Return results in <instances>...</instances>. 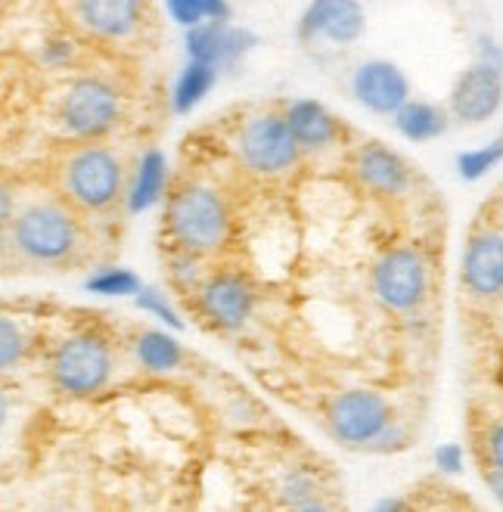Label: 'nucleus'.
Wrapping results in <instances>:
<instances>
[{
  "mask_svg": "<svg viewBox=\"0 0 503 512\" xmlns=\"http://www.w3.org/2000/svg\"><path fill=\"white\" fill-rule=\"evenodd\" d=\"M168 227L187 252H215L227 236V212L218 193L187 187L168 208Z\"/></svg>",
  "mask_w": 503,
  "mask_h": 512,
  "instance_id": "f257e3e1",
  "label": "nucleus"
},
{
  "mask_svg": "<svg viewBox=\"0 0 503 512\" xmlns=\"http://www.w3.org/2000/svg\"><path fill=\"white\" fill-rule=\"evenodd\" d=\"M112 357L109 348L94 336H72L59 345L53 357V376L63 391L72 395H94L109 379Z\"/></svg>",
  "mask_w": 503,
  "mask_h": 512,
  "instance_id": "f03ea898",
  "label": "nucleus"
},
{
  "mask_svg": "<svg viewBox=\"0 0 503 512\" xmlns=\"http://www.w3.org/2000/svg\"><path fill=\"white\" fill-rule=\"evenodd\" d=\"M16 246L35 261H56L72 252L75 224L56 205H32L16 221Z\"/></svg>",
  "mask_w": 503,
  "mask_h": 512,
  "instance_id": "7ed1b4c3",
  "label": "nucleus"
},
{
  "mask_svg": "<svg viewBox=\"0 0 503 512\" xmlns=\"http://www.w3.org/2000/svg\"><path fill=\"white\" fill-rule=\"evenodd\" d=\"M373 289L379 301L392 311L417 308L426 295V264L417 252H389L373 270Z\"/></svg>",
  "mask_w": 503,
  "mask_h": 512,
  "instance_id": "20e7f679",
  "label": "nucleus"
},
{
  "mask_svg": "<svg viewBox=\"0 0 503 512\" xmlns=\"http://www.w3.org/2000/svg\"><path fill=\"white\" fill-rule=\"evenodd\" d=\"M295 149L299 143H295L286 118L277 115L252 118L240 137V156L258 174H277L289 168L295 162Z\"/></svg>",
  "mask_w": 503,
  "mask_h": 512,
  "instance_id": "39448f33",
  "label": "nucleus"
},
{
  "mask_svg": "<svg viewBox=\"0 0 503 512\" xmlns=\"http://www.w3.org/2000/svg\"><path fill=\"white\" fill-rule=\"evenodd\" d=\"M330 426L345 444H370L389 426V404L376 391H345L330 407Z\"/></svg>",
  "mask_w": 503,
  "mask_h": 512,
  "instance_id": "423d86ee",
  "label": "nucleus"
},
{
  "mask_svg": "<svg viewBox=\"0 0 503 512\" xmlns=\"http://www.w3.org/2000/svg\"><path fill=\"white\" fill-rule=\"evenodd\" d=\"M122 184V168L106 149H81L66 168V187L84 208H103L115 199Z\"/></svg>",
  "mask_w": 503,
  "mask_h": 512,
  "instance_id": "0eeeda50",
  "label": "nucleus"
},
{
  "mask_svg": "<svg viewBox=\"0 0 503 512\" xmlns=\"http://www.w3.org/2000/svg\"><path fill=\"white\" fill-rule=\"evenodd\" d=\"M367 28V16L358 0H311L299 19V38H327L339 47L354 44Z\"/></svg>",
  "mask_w": 503,
  "mask_h": 512,
  "instance_id": "6e6552de",
  "label": "nucleus"
},
{
  "mask_svg": "<svg viewBox=\"0 0 503 512\" xmlns=\"http://www.w3.org/2000/svg\"><path fill=\"white\" fill-rule=\"evenodd\" d=\"M118 118V97L103 81H78L63 100V122L78 137H97Z\"/></svg>",
  "mask_w": 503,
  "mask_h": 512,
  "instance_id": "1a4fd4ad",
  "label": "nucleus"
},
{
  "mask_svg": "<svg viewBox=\"0 0 503 512\" xmlns=\"http://www.w3.org/2000/svg\"><path fill=\"white\" fill-rule=\"evenodd\" d=\"M503 103V72L488 63L469 66L451 90V109L460 122L479 125L491 118Z\"/></svg>",
  "mask_w": 503,
  "mask_h": 512,
  "instance_id": "9d476101",
  "label": "nucleus"
},
{
  "mask_svg": "<svg viewBox=\"0 0 503 512\" xmlns=\"http://www.w3.org/2000/svg\"><path fill=\"white\" fill-rule=\"evenodd\" d=\"M351 90L367 109L379 115H395L410 100V84L404 72L389 59H367L351 75Z\"/></svg>",
  "mask_w": 503,
  "mask_h": 512,
  "instance_id": "9b49d317",
  "label": "nucleus"
},
{
  "mask_svg": "<svg viewBox=\"0 0 503 512\" xmlns=\"http://www.w3.org/2000/svg\"><path fill=\"white\" fill-rule=\"evenodd\" d=\"M463 286L479 298H491L503 292V236L500 233H482L466 246Z\"/></svg>",
  "mask_w": 503,
  "mask_h": 512,
  "instance_id": "f8f14e48",
  "label": "nucleus"
},
{
  "mask_svg": "<svg viewBox=\"0 0 503 512\" xmlns=\"http://www.w3.org/2000/svg\"><path fill=\"white\" fill-rule=\"evenodd\" d=\"M255 44V35L243 32V28H233L227 22H202L196 28H187V53L190 59L209 66H224L233 63L236 56L246 53Z\"/></svg>",
  "mask_w": 503,
  "mask_h": 512,
  "instance_id": "ddd939ff",
  "label": "nucleus"
},
{
  "mask_svg": "<svg viewBox=\"0 0 503 512\" xmlns=\"http://www.w3.org/2000/svg\"><path fill=\"white\" fill-rule=\"evenodd\" d=\"M252 289L240 277H215L202 289V308L221 326H243L252 314Z\"/></svg>",
  "mask_w": 503,
  "mask_h": 512,
  "instance_id": "4468645a",
  "label": "nucleus"
},
{
  "mask_svg": "<svg viewBox=\"0 0 503 512\" xmlns=\"http://www.w3.org/2000/svg\"><path fill=\"white\" fill-rule=\"evenodd\" d=\"M78 16L103 38H125L137 25V0H78Z\"/></svg>",
  "mask_w": 503,
  "mask_h": 512,
  "instance_id": "2eb2a0df",
  "label": "nucleus"
},
{
  "mask_svg": "<svg viewBox=\"0 0 503 512\" xmlns=\"http://www.w3.org/2000/svg\"><path fill=\"white\" fill-rule=\"evenodd\" d=\"M358 177L376 193H401L407 187V165L386 146H367L358 156Z\"/></svg>",
  "mask_w": 503,
  "mask_h": 512,
  "instance_id": "dca6fc26",
  "label": "nucleus"
},
{
  "mask_svg": "<svg viewBox=\"0 0 503 512\" xmlns=\"http://www.w3.org/2000/svg\"><path fill=\"white\" fill-rule=\"evenodd\" d=\"M286 125L295 137V143L305 146V149H320L336 140L339 128L333 122V115L323 109L320 103L314 100H299L292 103L289 112H286Z\"/></svg>",
  "mask_w": 503,
  "mask_h": 512,
  "instance_id": "f3484780",
  "label": "nucleus"
},
{
  "mask_svg": "<svg viewBox=\"0 0 503 512\" xmlns=\"http://www.w3.org/2000/svg\"><path fill=\"white\" fill-rule=\"evenodd\" d=\"M395 125H398V131H401L407 140H413V143H426V140H435V137L445 134L448 118H445V112H441L438 106H432V103H410V100H407V103L395 112Z\"/></svg>",
  "mask_w": 503,
  "mask_h": 512,
  "instance_id": "a211bd4d",
  "label": "nucleus"
},
{
  "mask_svg": "<svg viewBox=\"0 0 503 512\" xmlns=\"http://www.w3.org/2000/svg\"><path fill=\"white\" fill-rule=\"evenodd\" d=\"M162 187H165V156L159 149H150L143 159H140V168H137V177H134V187H131V212H146L150 205H156V199L162 196Z\"/></svg>",
  "mask_w": 503,
  "mask_h": 512,
  "instance_id": "6ab92c4d",
  "label": "nucleus"
},
{
  "mask_svg": "<svg viewBox=\"0 0 503 512\" xmlns=\"http://www.w3.org/2000/svg\"><path fill=\"white\" fill-rule=\"evenodd\" d=\"M215 66L199 63V59H190V66L181 72L174 84V109L177 112H190L193 106H199V100L209 94L215 84Z\"/></svg>",
  "mask_w": 503,
  "mask_h": 512,
  "instance_id": "aec40b11",
  "label": "nucleus"
},
{
  "mask_svg": "<svg viewBox=\"0 0 503 512\" xmlns=\"http://www.w3.org/2000/svg\"><path fill=\"white\" fill-rule=\"evenodd\" d=\"M168 16L184 25V28H196L202 22H227L230 19V7L227 0H165Z\"/></svg>",
  "mask_w": 503,
  "mask_h": 512,
  "instance_id": "412c9836",
  "label": "nucleus"
},
{
  "mask_svg": "<svg viewBox=\"0 0 503 512\" xmlns=\"http://www.w3.org/2000/svg\"><path fill=\"white\" fill-rule=\"evenodd\" d=\"M137 357H140L143 367L165 373V370H174L177 364H181L184 351L168 333H143L137 339Z\"/></svg>",
  "mask_w": 503,
  "mask_h": 512,
  "instance_id": "4be33fe9",
  "label": "nucleus"
},
{
  "mask_svg": "<svg viewBox=\"0 0 503 512\" xmlns=\"http://www.w3.org/2000/svg\"><path fill=\"white\" fill-rule=\"evenodd\" d=\"M503 162V137L500 140H494V143H488V146H482V149H472V153H463L460 159H457V168H460V177L463 180H479V177H485L494 165H500Z\"/></svg>",
  "mask_w": 503,
  "mask_h": 512,
  "instance_id": "5701e85b",
  "label": "nucleus"
},
{
  "mask_svg": "<svg viewBox=\"0 0 503 512\" xmlns=\"http://www.w3.org/2000/svg\"><path fill=\"white\" fill-rule=\"evenodd\" d=\"M87 289L97 292V295H131V292H140L143 286L131 270L103 267L100 274H94L91 280H87Z\"/></svg>",
  "mask_w": 503,
  "mask_h": 512,
  "instance_id": "b1692460",
  "label": "nucleus"
},
{
  "mask_svg": "<svg viewBox=\"0 0 503 512\" xmlns=\"http://www.w3.org/2000/svg\"><path fill=\"white\" fill-rule=\"evenodd\" d=\"M137 305H140L143 311H153V314H159V317H162L168 326L181 329V320H177V314H174V311L165 305L159 292H153V289H140V292H137Z\"/></svg>",
  "mask_w": 503,
  "mask_h": 512,
  "instance_id": "393cba45",
  "label": "nucleus"
},
{
  "mask_svg": "<svg viewBox=\"0 0 503 512\" xmlns=\"http://www.w3.org/2000/svg\"><path fill=\"white\" fill-rule=\"evenodd\" d=\"M0 333H4V354H0V360H4V367H13L16 357L22 351V333L16 329L13 320H4L0 323Z\"/></svg>",
  "mask_w": 503,
  "mask_h": 512,
  "instance_id": "a878e982",
  "label": "nucleus"
},
{
  "mask_svg": "<svg viewBox=\"0 0 503 512\" xmlns=\"http://www.w3.org/2000/svg\"><path fill=\"white\" fill-rule=\"evenodd\" d=\"M435 463H438V469L441 472H460L463 469V450L457 447V444H441L438 450H435Z\"/></svg>",
  "mask_w": 503,
  "mask_h": 512,
  "instance_id": "bb28decb",
  "label": "nucleus"
},
{
  "mask_svg": "<svg viewBox=\"0 0 503 512\" xmlns=\"http://www.w3.org/2000/svg\"><path fill=\"white\" fill-rule=\"evenodd\" d=\"M488 454H491V463L497 472H503V423L491 429L488 435Z\"/></svg>",
  "mask_w": 503,
  "mask_h": 512,
  "instance_id": "cd10ccee",
  "label": "nucleus"
}]
</instances>
